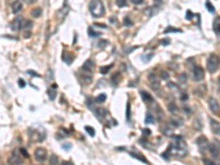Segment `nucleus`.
<instances>
[{"label": "nucleus", "instance_id": "nucleus-46", "mask_svg": "<svg viewBox=\"0 0 220 165\" xmlns=\"http://www.w3.org/2000/svg\"><path fill=\"white\" fill-rule=\"evenodd\" d=\"M219 82H220V78H219Z\"/></svg>", "mask_w": 220, "mask_h": 165}, {"label": "nucleus", "instance_id": "nucleus-38", "mask_svg": "<svg viewBox=\"0 0 220 165\" xmlns=\"http://www.w3.org/2000/svg\"><path fill=\"white\" fill-rule=\"evenodd\" d=\"M161 78H163V79H167V78H169V74L166 73V72H162V73H161Z\"/></svg>", "mask_w": 220, "mask_h": 165}, {"label": "nucleus", "instance_id": "nucleus-18", "mask_svg": "<svg viewBox=\"0 0 220 165\" xmlns=\"http://www.w3.org/2000/svg\"><path fill=\"white\" fill-rule=\"evenodd\" d=\"M141 96H142V98L143 100L147 104H150V102H153V98H152V96L147 92H141Z\"/></svg>", "mask_w": 220, "mask_h": 165}, {"label": "nucleus", "instance_id": "nucleus-1", "mask_svg": "<svg viewBox=\"0 0 220 165\" xmlns=\"http://www.w3.org/2000/svg\"><path fill=\"white\" fill-rule=\"evenodd\" d=\"M178 155V156H185L187 154V146H186V142L184 141L183 137L181 135H174L172 138V143L169 148L167 149L165 153H163L162 155L165 160H169L167 155Z\"/></svg>", "mask_w": 220, "mask_h": 165}, {"label": "nucleus", "instance_id": "nucleus-31", "mask_svg": "<svg viewBox=\"0 0 220 165\" xmlns=\"http://www.w3.org/2000/svg\"><path fill=\"white\" fill-rule=\"evenodd\" d=\"M206 8L208 9L209 12H215V8L212 7V5L210 3V1H207V2H206Z\"/></svg>", "mask_w": 220, "mask_h": 165}, {"label": "nucleus", "instance_id": "nucleus-10", "mask_svg": "<svg viewBox=\"0 0 220 165\" xmlns=\"http://www.w3.org/2000/svg\"><path fill=\"white\" fill-rule=\"evenodd\" d=\"M8 163H10V164H21L22 163V157L18 155L17 151H14L12 153V155L10 156L9 160H8Z\"/></svg>", "mask_w": 220, "mask_h": 165}, {"label": "nucleus", "instance_id": "nucleus-5", "mask_svg": "<svg viewBox=\"0 0 220 165\" xmlns=\"http://www.w3.org/2000/svg\"><path fill=\"white\" fill-rule=\"evenodd\" d=\"M34 156H35V160L38 162H44L45 160H46V156H48V152L43 148H38V149L35 150Z\"/></svg>", "mask_w": 220, "mask_h": 165}, {"label": "nucleus", "instance_id": "nucleus-23", "mask_svg": "<svg viewBox=\"0 0 220 165\" xmlns=\"http://www.w3.org/2000/svg\"><path fill=\"white\" fill-rule=\"evenodd\" d=\"M41 13H42V10L40 9V8H36V9H34V10H32V12H31V14L34 18H39V17L41 16Z\"/></svg>", "mask_w": 220, "mask_h": 165}, {"label": "nucleus", "instance_id": "nucleus-12", "mask_svg": "<svg viewBox=\"0 0 220 165\" xmlns=\"http://www.w3.org/2000/svg\"><path fill=\"white\" fill-rule=\"evenodd\" d=\"M210 120V128H211V131L214 132L215 134H217V135H220V122L218 121L214 120V119H209Z\"/></svg>", "mask_w": 220, "mask_h": 165}, {"label": "nucleus", "instance_id": "nucleus-30", "mask_svg": "<svg viewBox=\"0 0 220 165\" xmlns=\"http://www.w3.org/2000/svg\"><path fill=\"white\" fill-rule=\"evenodd\" d=\"M85 130L89 133V135H91V137H94L95 135V130H94V128L89 127V126H87V127H85Z\"/></svg>", "mask_w": 220, "mask_h": 165}, {"label": "nucleus", "instance_id": "nucleus-7", "mask_svg": "<svg viewBox=\"0 0 220 165\" xmlns=\"http://www.w3.org/2000/svg\"><path fill=\"white\" fill-rule=\"evenodd\" d=\"M197 145H198L199 151H200V153H205V151H207V149L209 148L207 139H206L204 135H201V137H199L197 139Z\"/></svg>", "mask_w": 220, "mask_h": 165}, {"label": "nucleus", "instance_id": "nucleus-45", "mask_svg": "<svg viewBox=\"0 0 220 165\" xmlns=\"http://www.w3.org/2000/svg\"><path fill=\"white\" fill-rule=\"evenodd\" d=\"M169 40H167V39H166V40H162V44H164V45H167V44H169Z\"/></svg>", "mask_w": 220, "mask_h": 165}, {"label": "nucleus", "instance_id": "nucleus-29", "mask_svg": "<svg viewBox=\"0 0 220 165\" xmlns=\"http://www.w3.org/2000/svg\"><path fill=\"white\" fill-rule=\"evenodd\" d=\"M99 34H100V33H97V32L94 31V30H93V29H91V28L88 29V35H89V36H93V38H96V36H98Z\"/></svg>", "mask_w": 220, "mask_h": 165}, {"label": "nucleus", "instance_id": "nucleus-34", "mask_svg": "<svg viewBox=\"0 0 220 165\" xmlns=\"http://www.w3.org/2000/svg\"><path fill=\"white\" fill-rule=\"evenodd\" d=\"M57 162H58V159L55 155H52L51 157H50V163H51V164H57Z\"/></svg>", "mask_w": 220, "mask_h": 165}, {"label": "nucleus", "instance_id": "nucleus-27", "mask_svg": "<svg viewBox=\"0 0 220 165\" xmlns=\"http://www.w3.org/2000/svg\"><path fill=\"white\" fill-rule=\"evenodd\" d=\"M22 28L26 29V30H29V29H31L32 28V21H30V20H26V21H24Z\"/></svg>", "mask_w": 220, "mask_h": 165}, {"label": "nucleus", "instance_id": "nucleus-35", "mask_svg": "<svg viewBox=\"0 0 220 165\" xmlns=\"http://www.w3.org/2000/svg\"><path fill=\"white\" fill-rule=\"evenodd\" d=\"M123 22H125V26H132V21H131L129 18H125V21H123Z\"/></svg>", "mask_w": 220, "mask_h": 165}, {"label": "nucleus", "instance_id": "nucleus-6", "mask_svg": "<svg viewBox=\"0 0 220 165\" xmlns=\"http://www.w3.org/2000/svg\"><path fill=\"white\" fill-rule=\"evenodd\" d=\"M205 73L204 70L201 68L200 66H196L193 70V78H194L195 82H201L204 79Z\"/></svg>", "mask_w": 220, "mask_h": 165}, {"label": "nucleus", "instance_id": "nucleus-24", "mask_svg": "<svg viewBox=\"0 0 220 165\" xmlns=\"http://www.w3.org/2000/svg\"><path fill=\"white\" fill-rule=\"evenodd\" d=\"M169 110L171 111V112H173V114H176L177 110H178V108H177V106H176L174 102H172V104H169Z\"/></svg>", "mask_w": 220, "mask_h": 165}, {"label": "nucleus", "instance_id": "nucleus-25", "mask_svg": "<svg viewBox=\"0 0 220 165\" xmlns=\"http://www.w3.org/2000/svg\"><path fill=\"white\" fill-rule=\"evenodd\" d=\"M113 66V64H111V65H107V66H104L100 68V73L101 74H107L110 70V68Z\"/></svg>", "mask_w": 220, "mask_h": 165}, {"label": "nucleus", "instance_id": "nucleus-8", "mask_svg": "<svg viewBox=\"0 0 220 165\" xmlns=\"http://www.w3.org/2000/svg\"><path fill=\"white\" fill-rule=\"evenodd\" d=\"M149 80H150L151 87L154 90H157L160 88V79L156 77V75H154L153 73H151L149 75Z\"/></svg>", "mask_w": 220, "mask_h": 165}, {"label": "nucleus", "instance_id": "nucleus-3", "mask_svg": "<svg viewBox=\"0 0 220 165\" xmlns=\"http://www.w3.org/2000/svg\"><path fill=\"white\" fill-rule=\"evenodd\" d=\"M219 67V57L216 54H210L207 61V70L209 73H216Z\"/></svg>", "mask_w": 220, "mask_h": 165}, {"label": "nucleus", "instance_id": "nucleus-40", "mask_svg": "<svg viewBox=\"0 0 220 165\" xmlns=\"http://www.w3.org/2000/svg\"><path fill=\"white\" fill-rule=\"evenodd\" d=\"M132 1V3H134V5H140V3L143 2V0H131Z\"/></svg>", "mask_w": 220, "mask_h": 165}, {"label": "nucleus", "instance_id": "nucleus-26", "mask_svg": "<svg viewBox=\"0 0 220 165\" xmlns=\"http://www.w3.org/2000/svg\"><path fill=\"white\" fill-rule=\"evenodd\" d=\"M169 32H182V30H179V29H176V28H173V26H169V28L165 29L164 33H169Z\"/></svg>", "mask_w": 220, "mask_h": 165}, {"label": "nucleus", "instance_id": "nucleus-33", "mask_svg": "<svg viewBox=\"0 0 220 165\" xmlns=\"http://www.w3.org/2000/svg\"><path fill=\"white\" fill-rule=\"evenodd\" d=\"M48 96H50V99H51V100H54L55 96H56V94H55V90H53V89H50V90H48Z\"/></svg>", "mask_w": 220, "mask_h": 165}, {"label": "nucleus", "instance_id": "nucleus-9", "mask_svg": "<svg viewBox=\"0 0 220 165\" xmlns=\"http://www.w3.org/2000/svg\"><path fill=\"white\" fill-rule=\"evenodd\" d=\"M22 26H23V19L22 18H16V19L13 20L12 22H11V29H12L13 31H20L21 29H22Z\"/></svg>", "mask_w": 220, "mask_h": 165}, {"label": "nucleus", "instance_id": "nucleus-44", "mask_svg": "<svg viewBox=\"0 0 220 165\" xmlns=\"http://www.w3.org/2000/svg\"><path fill=\"white\" fill-rule=\"evenodd\" d=\"M106 44H107V42H101V41H100L98 43V46H99V48H104Z\"/></svg>", "mask_w": 220, "mask_h": 165}, {"label": "nucleus", "instance_id": "nucleus-37", "mask_svg": "<svg viewBox=\"0 0 220 165\" xmlns=\"http://www.w3.org/2000/svg\"><path fill=\"white\" fill-rule=\"evenodd\" d=\"M178 80H179V82H186V75H185V74H182V75L179 76Z\"/></svg>", "mask_w": 220, "mask_h": 165}, {"label": "nucleus", "instance_id": "nucleus-17", "mask_svg": "<svg viewBox=\"0 0 220 165\" xmlns=\"http://www.w3.org/2000/svg\"><path fill=\"white\" fill-rule=\"evenodd\" d=\"M169 123L172 124L173 127H181L183 123H184V121H183L182 118H173V119H171V122Z\"/></svg>", "mask_w": 220, "mask_h": 165}, {"label": "nucleus", "instance_id": "nucleus-36", "mask_svg": "<svg viewBox=\"0 0 220 165\" xmlns=\"http://www.w3.org/2000/svg\"><path fill=\"white\" fill-rule=\"evenodd\" d=\"M130 118H131V116H130V104H128V106H127V119L128 120H130Z\"/></svg>", "mask_w": 220, "mask_h": 165}, {"label": "nucleus", "instance_id": "nucleus-43", "mask_svg": "<svg viewBox=\"0 0 220 165\" xmlns=\"http://www.w3.org/2000/svg\"><path fill=\"white\" fill-rule=\"evenodd\" d=\"M193 18V13L191 11H187V16H186V19H191Z\"/></svg>", "mask_w": 220, "mask_h": 165}, {"label": "nucleus", "instance_id": "nucleus-32", "mask_svg": "<svg viewBox=\"0 0 220 165\" xmlns=\"http://www.w3.org/2000/svg\"><path fill=\"white\" fill-rule=\"evenodd\" d=\"M116 2H117L118 7H120V8H122V7H125V6H127V0H117Z\"/></svg>", "mask_w": 220, "mask_h": 165}, {"label": "nucleus", "instance_id": "nucleus-4", "mask_svg": "<svg viewBox=\"0 0 220 165\" xmlns=\"http://www.w3.org/2000/svg\"><path fill=\"white\" fill-rule=\"evenodd\" d=\"M208 106L209 109L211 110V112L215 114H220V105L219 102L217 101V99L214 97H210L208 99Z\"/></svg>", "mask_w": 220, "mask_h": 165}, {"label": "nucleus", "instance_id": "nucleus-13", "mask_svg": "<svg viewBox=\"0 0 220 165\" xmlns=\"http://www.w3.org/2000/svg\"><path fill=\"white\" fill-rule=\"evenodd\" d=\"M22 2L20 0H16L11 5V10H12L13 13H19L21 10H22Z\"/></svg>", "mask_w": 220, "mask_h": 165}, {"label": "nucleus", "instance_id": "nucleus-28", "mask_svg": "<svg viewBox=\"0 0 220 165\" xmlns=\"http://www.w3.org/2000/svg\"><path fill=\"white\" fill-rule=\"evenodd\" d=\"M83 80L86 84H89V82H91V80H93V77L90 76L89 74L88 75H83Z\"/></svg>", "mask_w": 220, "mask_h": 165}, {"label": "nucleus", "instance_id": "nucleus-14", "mask_svg": "<svg viewBox=\"0 0 220 165\" xmlns=\"http://www.w3.org/2000/svg\"><path fill=\"white\" fill-rule=\"evenodd\" d=\"M94 66H95V64H94V62L91 60H87L85 63H84L83 65V70H85V72H88V73H90V72H93L94 70Z\"/></svg>", "mask_w": 220, "mask_h": 165}, {"label": "nucleus", "instance_id": "nucleus-39", "mask_svg": "<svg viewBox=\"0 0 220 165\" xmlns=\"http://www.w3.org/2000/svg\"><path fill=\"white\" fill-rule=\"evenodd\" d=\"M18 82H19V86L21 87V88H23V87L26 86V82H24L23 79H21V78H20V79L18 80Z\"/></svg>", "mask_w": 220, "mask_h": 165}, {"label": "nucleus", "instance_id": "nucleus-42", "mask_svg": "<svg viewBox=\"0 0 220 165\" xmlns=\"http://www.w3.org/2000/svg\"><path fill=\"white\" fill-rule=\"evenodd\" d=\"M204 163H206V164H209V165L214 164V162H212V161H210V160H206V159H204Z\"/></svg>", "mask_w": 220, "mask_h": 165}, {"label": "nucleus", "instance_id": "nucleus-41", "mask_svg": "<svg viewBox=\"0 0 220 165\" xmlns=\"http://www.w3.org/2000/svg\"><path fill=\"white\" fill-rule=\"evenodd\" d=\"M21 153H23V154H24V155H23L24 157H29V154H28V152H26L24 149H21Z\"/></svg>", "mask_w": 220, "mask_h": 165}, {"label": "nucleus", "instance_id": "nucleus-11", "mask_svg": "<svg viewBox=\"0 0 220 165\" xmlns=\"http://www.w3.org/2000/svg\"><path fill=\"white\" fill-rule=\"evenodd\" d=\"M208 150H209V152H210V154H211V155H212V157H215V159H218V157H219L220 146H217V145H216V143H214V144H211V145H209Z\"/></svg>", "mask_w": 220, "mask_h": 165}, {"label": "nucleus", "instance_id": "nucleus-19", "mask_svg": "<svg viewBox=\"0 0 220 165\" xmlns=\"http://www.w3.org/2000/svg\"><path fill=\"white\" fill-rule=\"evenodd\" d=\"M145 122L147 123H154L155 122V118L152 114H151L150 111H147V114H145Z\"/></svg>", "mask_w": 220, "mask_h": 165}, {"label": "nucleus", "instance_id": "nucleus-15", "mask_svg": "<svg viewBox=\"0 0 220 165\" xmlns=\"http://www.w3.org/2000/svg\"><path fill=\"white\" fill-rule=\"evenodd\" d=\"M162 132L165 135H172V132H173V126L171 123L169 124H165V126H163L162 127Z\"/></svg>", "mask_w": 220, "mask_h": 165}, {"label": "nucleus", "instance_id": "nucleus-22", "mask_svg": "<svg viewBox=\"0 0 220 165\" xmlns=\"http://www.w3.org/2000/svg\"><path fill=\"white\" fill-rule=\"evenodd\" d=\"M130 154H131V155H132V156H133V157H135V159H138V160H140V161H142V162H147V159H145V157H143V156H141V154H139V153H133V152H131Z\"/></svg>", "mask_w": 220, "mask_h": 165}, {"label": "nucleus", "instance_id": "nucleus-21", "mask_svg": "<svg viewBox=\"0 0 220 165\" xmlns=\"http://www.w3.org/2000/svg\"><path fill=\"white\" fill-rule=\"evenodd\" d=\"M106 99H107V96H106L105 94H101V95L97 96L95 100H96V102H97V104H102V102L106 101Z\"/></svg>", "mask_w": 220, "mask_h": 165}, {"label": "nucleus", "instance_id": "nucleus-20", "mask_svg": "<svg viewBox=\"0 0 220 165\" xmlns=\"http://www.w3.org/2000/svg\"><path fill=\"white\" fill-rule=\"evenodd\" d=\"M120 82V74L116 73L111 76V82L113 84V86H117Z\"/></svg>", "mask_w": 220, "mask_h": 165}, {"label": "nucleus", "instance_id": "nucleus-2", "mask_svg": "<svg viewBox=\"0 0 220 165\" xmlns=\"http://www.w3.org/2000/svg\"><path fill=\"white\" fill-rule=\"evenodd\" d=\"M89 11L95 18H100L105 14L106 9L101 0H91L89 3Z\"/></svg>", "mask_w": 220, "mask_h": 165}, {"label": "nucleus", "instance_id": "nucleus-16", "mask_svg": "<svg viewBox=\"0 0 220 165\" xmlns=\"http://www.w3.org/2000/svg\"><path fill=\"white\" fill-rule=\"evenodd\" d=\"M214 31L220 38V17H217L214 21Z\"/></svg>", "mask_w": 220, "mask_h": 165}]
</instances>
